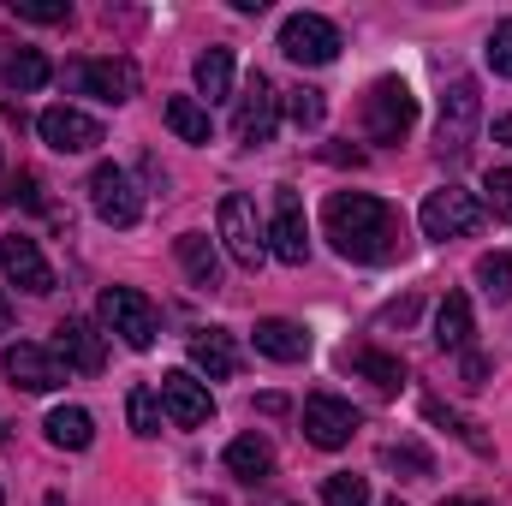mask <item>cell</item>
<instances>
[{
    "label": "cell",
    "instance_id": "cell-1",
    "mask_svg": "<svg viewBox=\"0 0 512 506\" xmlns=\"http://www.w3.org/2000/svg\"><path fill=\"white\" fill-rule=\"evenodd\" d=\"M322 227H328L334 251L346 256V262H393V256L405 251L399 215L387 209L382 197H370V191H334L322 203Z\"/></svg>",
    "mask_w": 512,
    "mask_h": 506
},
{
    "label": "cell",
    "instance_id": "cell-2",
    "mask_svg": "<svg viewBox=\"0 0 512 506\" xmlns=\"http://www.w3.org/2000/svg\"><path fill=\"white\" fill-rule=\"evenodd\" d=\"M417 126V96L405 78H376L364 96V131L370 143H405V131Z\"/></svg>",
    "mask_w": 512,
    "mask_h": 506
},
{
    "label": "cell",
    "instance_id": "cell-3",
    "mask_svg": "<svg viewBox=\"0 0 512 506\" xmlns=\"http://www.w3.org/2000/svg\"><path fill=\"white\" fill-rule=\"evenodd\" d=\"M102 328L120 334L131 352H149L155 334H161V316H155V304H149L137 286H108V292H102Z\"/></svg>",
    "mask_w": 512,
    "mask_h": 506
},
{
    "label": "cell",
    "instance_id": "cell-4",
    "mask_svg": "<svg viewBox=\"0 0 512 506\" xmlns=\"http://www.w3.org/2000/svg\"><path fill=\"white\" fill-rule=\"evenodd\" d=\"M417 221H423V239H441V245L447 239H471L483 227V203L471 191H459V185H441V191L423 197Z\"/></svg>",
    "mask_w": 512,
    "mask_h": 506
},
{
    "label": "cell",
    "instance_id": "cell-5",
    "mask_svg": "<svg viewBox=\"0 0 512 506\" xmlns=\"http://www.w3.org/2000/svg\"><path fill=\"white\" fill-rule=\"evenodd\" d=\"M280 54L298 60V66H334L340 60V30L322 12H292L280 24Z\"/></svg>",
    "mask_w": 512,
    "mask_h": 506
},
{
    "label": "cell",
    "instance_id": "cell-6",
    "mask_svg": "<svg viewBox=\"0 0 512 506\" xmlns=\"http://www.w3.org/2000/svg\"><path fill=\"white\" fill-rule=\"evenodd\" d=\"M358 405L352 399H340V393H310L304 399V435H310V447H322V453H340V447H352V435H358Z\"/></svg>",
    "mask_w": 512,
    "mask_h": 506
},
{
    "label": "cell",
    "instance_id": "cell-7",
    "mask_svg": "<svg viewBox=\"0 0 512 506\" xmlns=\"http://www.w3.org/2000/svg\"><path fill=\"white\" fill-rule=\"evenodd\" d=\"M233 131H239V143H245V149L274 143V131H280V90L268 84V72H251V78H245V96H239Z\"/></svg>",
    "mask_w": 512,
    "mask_h": 506
},
{
    "label": "cell",
    "instance_id": "cell-8",
    "mask_svg": "<svg viewBox=\"0 0 512 506\" xmlns=\"http://www.w3.org/2000/svg\"><path fill=\"white\" fill-rule=\"evenodd\" d=\"M221 245H227V256L239 262V268H262V256H268V233L256 227V209L251 197H221Z\"/></svg>",
    "mask_w": 512,
    "mask_h": 506
},
{
    "label": "cell",
    "instance_id": "cell-9",
    "mask_svg": "<svg viewBox=\"0 0 512 506\" xmlns=\"http://www.w3.org/2000/svg\"><path fill=\"white\" fill-rule=\"evenodd\" d=\"M90 209H96L108 227H137V215H143V197H137V185H131L126 167L102 161V167L90 173Z\"/></svg>",
    "mask_w": 512,
    "mask_h": 506
},
{
    "label": "cell",
    "instance_id": "cell-10",
    "mask_svg": "<svg viewBox=\"0 0 512 506\" xmlns=\"http://www.w3.org/2000/svg\"><path fill=\"white\" fill-rule=\"evenodd\" d=\"M155 393H161V411H167L179 429H203V423L215 417V393H209V381H197L191 370H167Z\"/></svg>",
    "mask_w": 512,
    "mask_h": 506
},
{
    "label": "cell",
    "instance_id": "cell-11",
    "mask_svg": "<svg viewBox=\"0 0 512 506\" xmlns=\"http://www.w3.org/2000/svg\"><path fill=\"white\" fill-rule=\"evenodd\" d=\"M66 84L78 96H96V102L120 108L137 90V72H131V60H78V66H66Z\"/></svg>",
    "mask_w": 512,
    "mask_h": 506
},
{
    "label": "cell",
    "instance_id": "cell-12",
    "mask_svg": "<svg viewBox=\"0 0 512 506\" xmlns=\"http://www.w3.org/2000/svg\"><path fill=\"white\" fill-rule=\"evenodd\" d=\"M471 131H477V84L471 78H453L447 96H441V126H435L441 155H465L471 149Z\"/></svg>",
    "mask_w": 512,
    "mask_h": 506
},
{
    "label": "cell",
    "instance_id": "cell-13",
    "mask_svg": "<svg viewBox=\"0 0 512 506\" xmlns=\"http://www.w3.org/2000/svg\"><path fill=\"white\" fill-rule=\"evenodd\" d=\"M0 370L12 376V387H24V393H54V387L66 381V364H60L54 352L30 346V340L6 346V352H0Z\"/></svg>",
    "mask_w": 512,
    "mask_h": 506
},
{
    "label": "cell",
    "instance_id": "cell-14",
    "mask_svg": "<svg viewBox=\"0 0 512 506\" xmlns=\"http://www.w3.org/2000/svg\"><path fill=\"white\" fill-rule=\"evenodd\" d=\"M36 131H42V143H48L54 155H90V149L102 143V120H90L84 108H48V114L36 120Z\"/></svg>",
    "mask_w": 512,
    "mask_h": 506
},
{
    "label": "cell",
    "instance_id": "cell-15",
    "mask_svg": "<svg viewBox=\"0 0 512 506\" xmlns=\"http://www.w3.org/2000/svg\"><path fill=\"white\" fill-rule=\"evenodd\" d=\"M54 358H60L66 370H78V376H102V370H108V346H102V334H96L84 316H66V322L54 328Z\"/></svg>",
    "mask_w": 512,
    "mask_h": 506
},
{
    "label": "cell",
    "instance_id": "cell-16",
    "mask_svg": "<svg viewBox=\"0 0 512 506\" xmlns=\"http://www.w3.org/2000/svg\"><path fill=\"white\" fill-rule=\"evenodd\" d=\"M268 256H280V262H304L310 256V221H304V203H298V191H280L274 197V221H268Z\"/></svg>",
    "mask_w": 512,
    "mask_h": 506
},
{
    "label": "cell",
    "instance_id": "cell-17",
    "mask_svg": "<svg viewBox=\"0 0 512 506\" xmlns=\"http://www.w3.org/2000/svg\"><path fill=\"white\" fill-rule=\"evenodd\" d=\"M0 262H6V280L24 286L30 298L54 292V268H48V256H42V245H36L30 233H6V239H0Z\"/></svg>",
    "mask_w": 512,
    "mask_h": 506
},
{
    "label": "cell",
    "instance_id": "cell-18",
    "mask_svg": "<svg viewBox=\"0 0 512 506\" xmlns=\"http://www.w3.org/2000/svg\"><path fill=\"white\" fill-rule=\"evenodd\" d=\"M256 352L274 358V364H304L310 358V334L298 322H286V316H262L256 322Z\"/></svg>",
    "mask_w": 512,
    "mask_h": 506
},
{
    "label": "cell",
    "instance_id": "cell-19",
    "mask_svg": "<svg viewBox=\"0 0 512 506\" xmlns=\"http://www.w3.org/2000/svg\"><path fill=\"white\" fill-rule=\"evenodd\" d=\"M179 268L191 274V286H203V292H215L221 286V251H215V239L209 233H179Z\"/></svg>",
    "mask_w": 512,
    "mask_h": 506
},
{
    "label": "cell",
    "instance_id": "cell-20",
    "mask_svg": "<svg viewBox=\"0 0 512 506\" xmlns=\"http://www.w3.org/2000/svg\"><path fill=\"white\" fill-rule=\"evenodd\" d=\"M42 429H48V441H54V447H66V453H84V447L96 441V417H90L84 405H54Z\"/></svg>",
    "mask_w": 512,
    "mask_h": 506
},
{
    "label": "cell",
    "instance_id": "cell-21",
    "mask_svg": "<svg viewBox=\"0 0 512 506\" xmlns=\"http://www.w3.org/2000/svg\"><path fill=\"white\" fill-rule=\"evenodd\" d=\"M340 364H346V370H358L364 381H376L382 393H399V387H405V364H399V358H387V352H376V346H346V352H340Z\"/></svg>",
    "mask_w": 512,
    "mask_h": 506
},
{
    "label": "cell",
    "instance_id": "cell-22",
    "mask_svg": "<svg viewBox=\"0 0 512 506\" xmlns=\"http://www.w3.org/2000/svg\"><path fill=\"white\" fill-rule=\"evenodd\" d=\"M435 346L441 352H465L471 346V298L465 292L441 298V310H435Z\"/></svg>",
    "mask_w": 512,
    "mask_h": 506
},
{
    "label": "cell",
    "instance_id": "cell-23",
    "mask_svg": "<svg viewBox=\"0 0 512 506\" xmlns=\"http://www.w3.org/2000/svg\"><path fill=\"white\" fill-rule=\"evenodd\" d=\"M227 471H233L239 483H268V477H274V447H268L262 435H239V441L227 447Z\"/></svg>",
    "mask_w": 512,
    "mask_h": 506
},
{
    "label": "cell",
    "instance_id": "cell-24",
    "mask_svg": "<svg viewBox=\"0 0 512 506\" xmlns=\"http://www.w3.org/2000/svg\"><path fill=\"white\" fill-rule=\"evenodd\" d=\"M191 364L209 381H227L239 370V352H233V340H227L221 328H209V334H191Z\"/></svg>",
    "mask_w": 512,
    "mask_h": 506
},
{
    "label": "cell",
    "instance_id": "cell-25",
    "mask_svg": "<svg viewBox=\"0 0 512 506\" xmlns=\"http://www.w3.org/2000/svg\"><path fill=\"white\" fill-rule=\"evenodd\" d=\"M197 96L203 102H227L233 96V48H209V54H197Z\"/></svg>",
    "mask_w": 512,
    "mask_h": 506
},
{
    "label": "cell",
    "instance_id": "cell-26",
    "mask_svg": "<svg viewBox=\"0 0 512 506\" xmlns=\"http://www.w3.org/2000/svg\"><path fill=\"white\" fill-rule=\"evenodd\" d=\"M48 78H54V66H48L42 48H12V60H6V90H12V96H30V90H42Z\"/></svg>",
    "mask_w": 512,
    "mask_h": 506
},
{
    "label": "cell",
    "instance_id": "cell-27",
    "mask_svg": "<svg viewBox=\"0 0 512 506\" xmlns=\"http://www.w3.org/2000/svg\"><path fill=\"white\" fill-rule=\"evenodd\" d=\"M167 126L185 143H209V108L197 96H167Z\"/></svg>",
    "mask_w": 512,
    "mask_h": 506
},
{
    "label": "cell",
    "instance_id": "cell-28",
    "mask_svg": "<svg viewBox=\"0 0 512 506\" xmlns=\"http://www.w3.org/2000/svg\"><path fill=\"white\" fill-rule=\"evenodd\" d=\"M382 465L387 471H405L411 483H423V477H435V459L417 447V441H387L382 447Z\"/></svg>",
    "mask_w": 512,
    "mask_h": 506
},
{
    "label": "cell",
    "instance_id": "cell-29",
    "mask_svg": "<svg viewBox=\"0 0 512 506\" xmlns=\"http://www.w3.org/2000/svg\"><path fill=\"white\" fill-rule=\"evenodd\" d=\"M477 286H483L495 304H512V256L507 251L477 256Z\"/></svg>",
    "mask_w": 512,
    "mask_h": 506
},
{
    "label": "cell",
    "instance_id": "cell-30",
    "mask_svg": "<svg viewBox=\"0 0 512 506\" xmlns=\"http://www.w3.org/2000/svg\"><path fill=\"white\" fill-rule=\"evenodd\" d=\"M126 417H131L137 435H161V417H167V411H161V393H155V387H131L126 393Z\"/></svg>",
    "mask_w": 512,
    "mask_h": 506
},
{
    "label": "cell",
    "instance_id": "cell-31",
    "mask_svg": "<svg viewBox=\"0 0 512 506\" xmlns=\"http://www.w3.org/2000/svg\"><path fill=\"white\" fill-rule=\"evenodd\" d=\"M286 114H292V126L298 131H316L328 120V96L322 90H310V84H298L292 96H286Z\"/></svg>",
    "mask_w": 512,
    "mask_h": 506
},
{
    "label": "cell",
    "instance_id": "cell-32",
    "mask_svg": "<svg viewBox=\"0 0 512 506\" xmlns=\"http://www.w3.org/2000/svg\"><path fill=\"white\" fill-rule=\"evenodd\" d=\"M423 417L447 423V429H453V435H459V441H465L471 453H495V447H489V435H477V423H465V417H459V411H447L441 399H423Z\"/></svg>",
    "mask_w": 512,
    "mask_h": 506
},
{
    "label": "cell",
    "instance_id": "cell-33",
    "mask_svg": "<svg viewBox=\"0 0 512 506\" xmlns=\"http://www.w3.org/2000/svg\"><path fill=\"white\" fill-rule=\"evenodd\" d=\"M322 506H370V483L352 477V471H334L322 483Z\"/></svg>",
    "mask_w": 512,
    "mask_h": 506
},
{
    "label": "cell",
    "instance_id": "cell-34",
    "mask_svg": "<svg viewBox=\"0 0 512 506\" xmlns=\"http://www.w3.org/2000/svg\"><path fill=\"white\" fill-rule=\"evenodd\" d=\"M483 60H489V72H495V78H512V18H501V24L489 30Z\"/></svg>",
    "mask_w": 512,
    "mask_h": 506
},
{
    "label": "cell",
    "instance_id": "cell-35",
    "mask_svg": "<svg viewBox=\"0 0 512 506\" xmlns=\"http://www.w3.org/2000/svg\"><path fill=\"white\" fill-rule=\"evenodd\" d=\"M12 18H30V24H66L72 6H66V0H12Z\"/></svg>",
    "mask_w": 512,
    "mask_h": 506
},
{
    "label": "cell",
    "instance_id": "cell-36",
    "mask_svg": "<svg viewBox=\"0 0 512 506\" xmlns=\"http://www.w3.org/2000/svg\"><path fill=\"white\" fill-rule=\"evenodd\" d=\"M483 191H489V209H495V221H512V167H495V173L483 179Z\"/></svg>",
    "mask_w": 512,
    "mask_h": 506
},
{
    "label": "cell",
    "instance_id": "cell-37",
    "mask_svg": "<svg viewBox=\"0 0 512 506\" xmlns=\"http://www.w3.org/2000/svg\"><path fill=\"white\" fill-rule=\"evenodd\" d=\"M495 143H507V149H512V114H501V120H495Z\"/></svg>",
    "mask_w": 512,
    "mask_h": 506
},
{
    "label": "cell",
    "instance_id": "cell-38",
    "mask_svg": "<svg viewBox=\"0 0 512 506\" xmlns=\"http://www.w3.org/2000/svg\"><path fill=\"white\" fill-rule=\"evenodd\" d=\"M0 328H12V304H6V292H0Z\"/></svg>",
    "mask_w": 512,
    "mask_h": 506
},
{
    "label": "cell",
    "instance_id": "cell-39",
    "mask_svg": "<svg viewBox=\"0 0 512 506\" xmlns=\"http://www.w3.org/2000/svg\"><path fill=\"white\" fill-rule=\"evenodd\" d=\"M441 506H483V501H465V495H453V501H441Z\"/></svg>",
    "mask_w": 512,
    "mask_h": 506
},
{
    "label": "cell",
    "instance_id": "cell-40",
    "mask_svg": "<svg viewBox=\"0 0 512 506\" xmlns=\"http://www.w3.org/2000/svg\"><path fill=\"white\" fill-rule=\"evenodd\" d=\"M48 506H66V501H60V495H48Z\"/></svg>",
    "mask_w": 512,
    "mask_h": 506
},
{
    "label": "cell",
    "instance_id": "cell-41",
    "mask_svg": "<svg viewBox=\"0 0 512 506\" xmlns=\"http://www.w3.org/2000/svg\"><path fill=\"white\" fill-rule=\"evenodd\" d=\"M387 506H405V501H387Z\"/></svg>",
    "mask_w": 512,
    "mask_h": 506
},
{
    "label": "cell",
    "instance_id": "cell-42",
    "mask_svg": "<svg viewBox=\"0 0 512 506\" xmlns=\"http://www.w3.org/2000/svg\"><path fill=\"white\" fill-rule=\"evenodd\" d=\"M0 506H6V495H0Z\"/></svg>",
    "mask_w": 512,
    "mask_h": 506
}]
</instances>
